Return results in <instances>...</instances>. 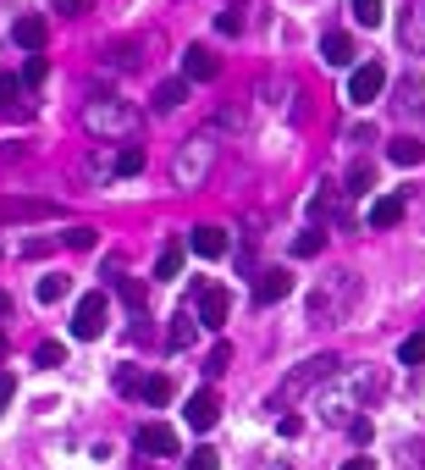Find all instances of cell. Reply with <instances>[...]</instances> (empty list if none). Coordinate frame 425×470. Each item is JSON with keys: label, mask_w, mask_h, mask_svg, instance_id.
I'll use <instances>...</instances> for the list:
<instances>
[{"label": "cell", "mask_w": 425, "mask_h": 470, "mask_svg": "<svg viewBox=\"0 0 425 470\" xmlns=\"http://www.w3.org/2000/svg\"><path fill=\"white\" fill-rule=\"evenodd\" d=\"M84 127L94 133V139H133V133H138V111L122 105V100H94L84 111Z\"/></svg>", "instance_id": "cell-1"}, {"label": "cell", "mask_w": 425, "mask_h": 470, "mask_svg": "<svg viewBox=\"0 0 425 470\" xmlns=\"http://www.w3.org/2000/svg\"><path fill=\"white\" fill-rule=\"evenodd\" d=\"M105 315H111V299L105 294H84L78 299V310H73V338H100V332H105Z\"/></svg>", "instance_id": "cell-2"}, {"label": "cell", "mask_w": 425, "mask_h": 470, "mask_svg": "<svg viewBox=\"0 0 425 470\" xmlns=\"http://www.w3.org/2000/svg\"><path fill=\"white\" fill-rule=\"evenodd\" d=\"M210 161H216V145L210 139H193L183 155H177V183L183 188H193V183H204V172H210Z\"/></svg>", "instance_id": "cell-3"}, {"label": "cell", "mask_w": 425, "mask_h": 470, "mask_svg": "<svg viewBox=\"0 0 425 470\" xmlns=\"http://www.w3.org/2000/svg\"><path fill=\"white\" fill-rule=\"evenodd\" d=\"M381 89H387V66H381V61L353 66V78H348V100H353V105H371Z\"/></svg>", "instance_id": "cell-4"}, {"label": "cell", "mask_w": 425, "mask_h": 470, "mask_svg": "<svg viewBox=\"0 0 425 470\" xmlns=\"http://www.w3.org/2000/svg\"><path fill=\"white\" fill-rule=\"evenodd\" d=\"M331 371H337V360H331V355H321V360H304V365H299L288 382H282V393H276V398L288 405V398H299L304 387H315V382H321V376H331Z\"/></svg>", "instance_id": "cell-5"}, {"label": "cell", "mask_w": 425, "mask_h": 470, "mask_svg": "<svg viewBox=\"0 0 425 470\" xmlns=\"http://www.w3.org/2000/svg\"><path fill=\"white\" fill-rule=\"evenodd\" d=\"M50 199H0V222H50Z\"/></svg>", "instance_id": "cell-6"}, {"label": "cell", "mask_w": 425, "mask_h": 470, "mask_svg": "<svg viewBox=\"0 0 425 470\" xmlns=\"http://www.w3.org/2000/svg\"><path fill=\"white\" fill-rule=\"evenodd\" d=\"M216 421H222V398L210 393V387H199V393L188 398V426H193V432H210Z\"/></svg>", "instance_id": "cell-7"}, {"label": "cell", "mask_w": 425, "mask_h": 470, "mask_svg": "<svg viewBox=\"0 0 425 470\" xmlns=\"http://www.w3.org/2000/svg\"><path fill=\"white\" fill-rule=\"evenodd\" d=\"M232 294L227 288H199V326H227Z\"/></svg>", "instance_id": "cell-8"}, {"label": "cell", "mask_w": 425, "mask_h": 470, "mask_svg": "<svg viewBox=\"0 0 425 470\" xmlns=\"http://www.w3.org/2000/svg\"><path fill=\"white\" fill-rule=\"evenodd\" d=\"M216 73H222L216 50H204V45H188V55H183V78H193V84H210Z\"/></svg>", "instance_id": "cell-9"}, {"label": "cell", "mask_w": 425, "mask_h": 470, "mask_svg": "<svg viewBox=\"0 0 425 470\" xmlns=\"http://www.w3.org/2000/svg\"><path fill=\"white\" fill-rule=\"evenodd\" d=\"M138 454H155V459L177 454V432H172V426H161V421H150V426H138Z\"/></svg>", "instance_id": "cell-10"}, {"label": "cell", "mask_w": 425, "mask_h": 470, "mask_svg": "<svg viewBox=\"0 0 425 470\" xmlns=\"http://www.w3.org/2000/svg\"><path fill=\"white\" fill-rule=\"evenodd\" d=\"M288 294H293V277L282 272V265L260 272V283H254V305H276V299H288Z\"/></svg>", "instance_id": "cell-11"}, {"label": "cell", "mask_w": 425, "mask_h": 470, "mask_svg": "<svg viewBox=\"0 0 425 470\" xmlns=\"http://www.w3.org/2000/svg\"><path fill=\"white\" fill-rule=\"evenodd\" d=\"M188 249H193V255H204V260H216V255H227V233L204 222V227H193V233H188Z\"/></svg>", "instance_id": "cell-12"}, {"label": "cell", "mask_w": 425, "mask_h": 470, "mask_svg": "<svg viewBox=\"0 0 425 470\" xmlns=\"http://www.w3.org/2000/svg\"><path fill=\"white\" fill-rule=\"evenodd\" d=\"M12 39H17L28 55H39V50H44V39H50V23H44V17H17Z\"/></svg>", "instance_id": "cell-13"}, {"label": "cell", "mask_w": 425, "mask_h": 470, "mask_svg": "<svg viewBox=\"0 0 425 470\" xmlns=\"http://www.w3.org/2000/svg\"><path fill=\"white\" fill-rule=\"evenodd\" d=\"M371 227H398L403 222V194H381V199H371V216H365Z\"/></svg>", "instance_id": "cell-14"}, {"label": "cell", "mask_w": 425, "mask_h": 470, "mask_svg": "<svg viewBox=\"0 0 425 470\" xmlns=\"http://www.w3.org/2000/svg\"><path fill=\"white\" fill-rule=\"evenodd\" d=\"M321 61L326 66H353V39L348 34H326L321 39Z\"/></svg>", "instance_id": "cell-15"}, {"label": "cell", "mask_w": 425, "mask_h": 470, "mask_svg": "<svg viewBox=\"0 0 425 470\" xmlns=\"http://www.w3.org/2000/svg\"><path fill=\"white\" fill-rule=\"evenodd\" d=\"M387 155H392V166H420V161H425V145L403 133V139H392V145H387Z\"/></svg>", "instance_id": "cell-16"}, {"label": "cell", "mask_w": 425, "mask_h": 470, "mask_svg": "<svg viewBox=\"0 0 425 470\" xmlns=\"http://www.w3.org/2000/svg\"><path fill=\"white\" fill-rule=\"evenodd\" d=\"M138 398H144V405H172V376H144V382H138Z\"/></svg>", "instance_id": "cell-17"}, {"label": "cell", "mask_w": 425, "mask_h": 470, "mask_svg": "<svg viewBox=\"0 0 425 470\" xmlns=\"http://www.w3.org/2000/svg\"><path fill=\"white\" fill-rule=\"evenodd\" d=\"M183 100H188V78H172V84L155 89V111H177Z\"/></svg>", "instance_id": "cell-18"}, {"label": "cell", "mask_w": 425, "mask_h": 470, "mask_svg": "<svg viewBox=\"0 0 425 470\" xmlns=\"http://www.w3.org/2000/svg\"><path fill=\"white\" fill-rule=\"evenodd\" d=\"M348 12H353V23H365V28H381V17H387L381 0H348Z\"/></svg>", "instance_id": "cell-19"}, {"label": "cell", "mask_w": 425, "mask_h": 470, "mask_svg": "<svg viewBox=\"0 0 425 470\" xmlns=\"http://www.w3.org/2000/svg\"><path fill=\"white\" fill-rule=\"evenodd\" d=\"M337 211V183H315L310 194V216H331Z\"/></svg>", "instance_id": "cell-20"}, {"label": "cell", "mask_w": 425, "mask_h": 470, "mask_svg": "<svg viewBox=\"0 0 425 470\" xmlns=\"http://www.w3.org/2000/svg\"><path fill=\"white\" fill-rule=\"evenodd\" d=\"M177 272H183V244H166V249H161V260H155V277H161V283H172Z\"/></svg>", "instance_id": "cell-21"}, {"label": "cell", "mask_w": 425, "mask_h": 470, "mask_svg": "<svg viewBox=\"0 0 425 470\" xmlns=\"http://www.w3.org/2000/svg\"><path fill=\"white\" fill-rule=\"evenodd\" d=\"M403 39L425 50V0H414V6H409V23H403Z\"/></svg>", "instance_id": "cell-22"}, {"label": "cell", "mask_w": 425, "mask_h": 470, "mask_svg": "<svg viewBox=\"0 0 425 470\" xmlns=\"http://www.w3.org/2000/svg\"><path fill=\"white\" fill-rule=\"evenodd\" d=\"M321 249H326V233H321V227H310V233L293 238V255H299V260H315Z\"/></svg>", "instance_id": "cell-23"}, {"label": "cell", "mask_w": 425, "mask_h": 470, "mask_svg": "<svg viewBox=\"0 0 425 470\" xmlns=\"http://www.w3.org/2000/svg\"><path fill=\"white\" fill-rule=\"evenodd\" d=\"M17 95H23V78L0 73V116H12V111H17Z\"/></svg>", "instance_id": "cell-24"}, {"label": "cell", "mask_w": 425, "mask_h": 470, "mask_svg": "<svg viewBox=\"0 0 425 470\" xmlns=\"http://www.w3.org/2000/svg\"><path fill=\"white\" fill-rule=\"evenodd\" d=\"M371 183H376V166H371V161H360V166L348 172V188H342V194H371Z\"/></svg>", "instance_id": "cell-25"}, {"label": "cell", "mask_w": 425, "mask_h": 470, "mask_svg": "<svg viewBox=\"0 0 425 470\" xmlns=\"http://www.w3.org/2000/svg\"><path fill=\"white\" fill-rule=\"evenodd\" d=\"M138 172H144V150L127 145V150L116 155V177H138Z\"/></svg>", "instance_id": "cell-26"}, {"label": "cell", "mask_w": 425, "mask_h": 470, "mask_svg": "<svg viewBox=\"0 0 425 470\" xmlns=\"http://www.w3.org/2000/svg\"><path fill=\"white\" fill-rule=\"evenodd\" d=\"M188 344H193V315L177 310V315H172V349H188Z\"/></svg>", "instance_id": "cell-27"}, {"label": "cell", "mask_w": 425, "mask_h": 470, "mask_svg": "<svg viewBox=\"0 0 425 470\" xmlns=\"http://www.w3.org/2000/svg\"><path fill=\"white\" fill-rule=\"evenodd\" d=\"M55 299H66V277H61V272L39 277V305H55Z\"/></svg>", "instance_id": "cell-28"}, {"label": "cell", "mask_w": 425, "mask_h": 470, "mask_svg": "<svg viewBox=\"0 0 425 470\" xmlns=\"http://www.w3.org/2000/svg\"><path fill=\"white\" fill-rule=\"evenodd\" d=\"M398 360H403V365H425V332H414V338H403Z\"/></svg>", "instance_id": "cell-29"}, {"label": "cell", "mask_w": 425, "mask_h": 470, "mask_svg": "<svg viewBox=\"0 0 425 470\" xmlns=\"http://www.w3.org/2000/svg\"><path fill=\"white\" fill-rule=\"evenodd\" d=\"M183 470H222V459H216V448H193L183 459Z\"/></svg>", "instance_id": "cell-30"}, {"label": "cell", "mask_w": 425, "mask_h": 470, "mask_svg": "<svg viewBox=\"0 0 425 470\" xmlns=\"http://www.w3.org/2000/svg\"><path fill=\"white\" fill-rule=\"evenodd\" d=\"M50 78V61L44 55H28V66H23V84H44Z\"/></svg>", "instance_id": "cell-31"}, {"label": "cell", "mask_w": 425, "mask_h": 470, "mask_svg": "<svg viewBox=\"0 0 425 470\" xmlns=\"http://www.w3.org/2000/svg\"><path fill=\"white\" fill-rule=\"evenodd\" d=\"M227 365H232V349H227V344H216V349H210V360H204V371H210V376H222Z\"/></svg>", "instance_id": "cell-32"}, {"label": "cell", "mask_w": 425, "mask_h": 470, "mask_svg": "<svg viewBox=\"0 0 425 470\" xmlns=\"http://www.w3.org/2000/svg\"><path fill=\"white\" fill-rule=\"evenodd\" d=\"M122 299H127L133 310H144V283H138V277H122Z\"/></svg>", "instance_id": "cell-33"}, {"label": "cell", "mask_w": 425, "mask_h": 470, "mask_svg": "<svg viewBox=\"0 0 425 470\" xmlns=\"http://www.w3.org/2000/svg\"><path fill=\"white\" fill-rule=\"evenodd\" d=\"M34 360H39V365H61V360H66V349H61V344H39V355H34Z\"/></svg>", "instance_id": "cell-34"}, {"label": "cell", "mask_w": 425, "mask_h": 470, "mask_svg": "<svg viewBox=\"0 0 425 470\" xmlns=\"http://www.w3.org/2000/svg\"><path fill=\"white\" fill-rule=\"evenodd\" d=\"M12 398H17V382H12V371H0V415H6Z\"/></svg>", "instance_id": "cell-35"}, {"label": "cell", "mask_w": 425, "mask_h": 470, "mask_svg": "<svg viewBox=\"0 0 425 470\" xmlns=\"http://www.w3.org/2000/svg\"><path fill=\"white\" fill-rule=\"evenodd\" d=\"M66 244H73V249H94V227H73V233H66Z\"/></svg>", "instance_id": "cell-36"}, {"label": "cell", "mask_w": 425, "mask_h": 470, "mask_svg": "<svg viewBox=\"0 0 425 470\" xmlns=\"http://www.w3.org/2000/svg\"><path fill=\"white\" fill-rule=\"evenodd\" d=\"M216 28H222V34H243V12H222Z\"/></svg>", "instance_id": "cell-37"}, {"label": "cell", "mask_w": 425, "mask_h": 470, "mask_svg": "<svg viewBox=\"0 0 425 470\" xmlns=\"http://www.w3.org/2000/svg\"><path fill=\"white\" fill-rule=\"evenodd\" d=\"M55 6H61L66 17H84V12H89V0H55Z\"/></svg>", "instance_id": "cell-38"}, {"label": "cell", "mask_w": 425, "mask_h": 470, "mask_svg": "<svg viewBox=\"0 0 425 470\" xmlns=\"http://www.w3.org/2000/svg\"><path fill=\"white\" fill-rule=\"evenodd\" d=\"M342 470H376V459H371V454H353V459H348Z\"/></svg>", "instance_id": "cell-39"}, {"label": "cell", "mask_w": 425, "mask_h": 470, "mask_svg": "<svg viewBox=\"0 0 425 470\" xmlns=\"http://www.w3.org/2000/svg\"><path fill=\"white\" fill-rule=\"evenodd\" d=\"M6 315H12V294H6V288H0V321H6Z\"/></svg>", "instance_id": "cell-40"}, {"label": "cell", "mask_w": 425, "mask_h": 470, "mask_svg": "<svg viewBox=\"0 0 425 470\" xmlns=\"http://www.w3.org/2000/svg\"><path fill=\"white\" fill-rule=\"evenodd\" d=\"M0 355H6V332H0Z\"/></svg>", "instance_id": "cell-41"}, {"label": "cell", "mask_w": 425, "mask_h": 470, "mask_svg": "<svg viewBox=\"0 0 425 470\" xmlns=\"http://www.w3.org/2000/svg\"><path fill=\"white\" fill-rule=\"evenodd\" d=\"M265 470H288V465H265Z\"/></svg>", "instance_id": "cell-42"}]
</instances>
